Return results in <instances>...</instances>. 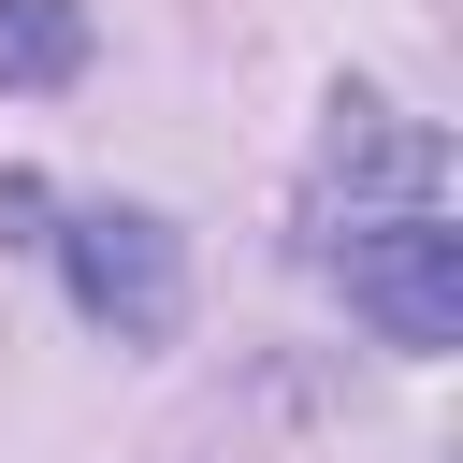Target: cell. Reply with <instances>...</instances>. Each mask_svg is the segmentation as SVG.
<instances>
[{"instance_id":"7a4b0ae2","label":"cell","mask_w":463,"mask_h":463,"mask_svg":"<svg viewBox=\"0 0 463 463\" xmlns=\"http://www.w3.org/2000/svg\"><path fill=\"white\" fill-rule=\"evenodd\" d=\"M58 275H72V304H87L116 347H159V333L188 318V260H174V232H159L145 203H87V217L58 232Z\"/></svg>"},{"instance_id":"3957f363","label":"cell","mask_w":463,"mask_h":463,"mask_svg":"<svg viewBox=\"0 0 463 463\" xmlns=\"http://www.w3.org/2000/svg\"><path fill=\"white\" fill-rule=\"evenodd\" d=\"M87 72V14L72 0H0V87H72Z\"/></svg>"},{"instance_id":"6da1fadb","label":"cell","mask_w":463,"mask_h":463,"mask_svg":"<svg viewBox=\"0 0 463 463\" xmlns=\"http://www.w3.org/2000/svg\"><path fill=\"white\" fill-rule=\"evenodd\" d=\"M333 275H347V304H362L391 347H463V232H449L434 203H405V217L347 232V246H333Z\"/></svg>"}]
</instances>
